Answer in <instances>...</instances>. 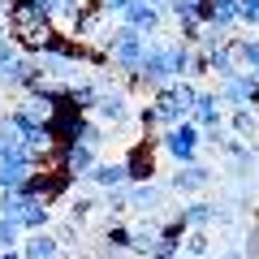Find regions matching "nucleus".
Here are the masks:
<instances>
[{
	"instance_id": "f257e3e1",
	"label": "nucleus",
	"mask_w": 259,
	"mask_h": 259,
	"mask_svg": "<svg viewBox=\"0 0 259 259\" xmlns=\"http://www.w3.org/2000/svg\"><path fill=\"white\" fill-rule=\"evenodd\" d=\"M95 44L108 52V69H112V74H121V78H134L143 52H147V35H143V30H134V26H125V22L108 26Z\"/></svg>"
},
{
	"instance_id": "f03ea898",
	"label": "nucleus",
	"mask_w": 259,
	"mask_h": 259,
	"mask_svg": "<svg viewBox=\"0 0 259 259\" xmlns=\"http://www.w3.org/2000/svg\"><path fill=\"white\" fill-rule=\"evenodd\" d=\"M156 147L164 151L173 164H190V160H199V147H203V130L194 125L190 117L177 121V125H164L156 134Z\"/></svg>"
},
{
	"instance_id": "7ed1b4c3",
	"label": "nucleus",
	"mask_w": 259,
	"mask_h": 259,
	"mask_svg": "<svg viewBox=\"0 0 259 259\" xmlns=\"http://www.w3.org/2000/svg\"><path fill=\"white\" fill-rule=\"evenodd\" d=\"M216 95L225 108H259V78L255 69H238L229 78H216Z\"/></svg>"
},
{
	"instance_id": "20e7f679",
	"label": "nucleus",
	"mask_w": 259,
	"mask_h": 259,
	"mask_svg": "<svg viewBox=\"0 0 259 259\" xmlns=\"http://www.w3.org/2000/svg\"><path fill=\"white\" fill-rule=\"evenodd\" d=\"M212 182H216V168L203 164V160H190V164H177L173 173H168V194L194 199V194H203Z\"/></svg>"
},
{
	"instance_id": "39448f33",
	"label": "nucleus",
	"mask_w": 259,
	"mask_h": 259,
	"mask_svg": "<svg viewBox=\"0 0 259 259\" xmlns=\"http://www.w3.org/2000/svg\"><path fill=\"white\" fill-rule=\"evenodd\" d=\"M95 121H104L108 130H121L134 121V104H130V91L125 87H108V91H100V100H95Z\"/></svg>"
},
{
	"instance_id": "423d86ee",
	"label": "nucleus",
	"mask_w": 259,
	"mask_h": 259,
	"mask_svg": "<svg viewBox=\"0 0 259 259\" xmlns=\"http://www.w3.org/2000/svg\"><path fill=\"white\" fill-rule=\"evenodd\" d=\"M35 78H44V74H39V61L30 52H18V56H9V61L0 65V91L5 95H22Z\"/></svg>"
},
{
	"instance_id": "0eeeda50",
	"label": "nucleus",
	"mask_w": 259,
	"mask_h": 259,
	"mask_svg": "<svg viewBox=\"0 0 259 259\" xmlns=\"http://www.w3.org/2000/svg\"><path fill=\"white\" fill-rule=\"evenodd\" d=\"M186 117H190L199 130L225 125V104H221V95H216V87H199V91H194V100H190V112H186Z\"/></svg>"
},
{
	"instance_id": "6e6552de",
	"label": "nucleus",
	"mask_w": 259,
	"mask_h": 259,
	"mask_svg": "<svg viewBox=\"0 0 259 259\" xmlns=\"http://www.w3.org/2000/svg\"><path fill=\"white\" fill-rule=\"evenodd\" d=\"M18 250H22V259H65V246L56 242L52 229H30V233H22Z\"/></svg>"
},
{
	"instance_id": "1a4fd4ad",
	"label": "nucleus",
	"mask_w": 259,
	"mask_h": 259,
	"mask_svg": "<svg viewBox=\"0 0 259 259\" xmlns=\"http://www.w3.org/2000/svg\"><path fill=\"white\" fill-rule=\"evenodd\" d=\"M125 199L134 212H160L168 203V186H156V182H130L125 186Z\"/></svg>"
},
{
	"instance_id": "9d476101",
	"label": "nucleus",
	"mask_w": 259,
	"mask_h": 259,
	"mask_svg": "<svg viewBox=\"0 0 259 259\" xmlns=\"http://www.w3.org/2000/svg\"><path fill=\"white\" fill-rule=\"evenodd\" d=\"M121 22H125V26H134V30H143V35H156L160 22H164V13H160L151 0H130L125 9H121Z\"/></svg>"
},
{
	"instance_id": "9b49d317",
	"label": "nucleus",
	"mask_w": 259,
	"mask_h": 259,
	"mask_svg": "<svg viewBox=\"0 0 259 259\" xmlns=\"http://www.w3.org/2000/svg\"><path fill=\"white\" fill-rule=\"evenodd\" d=\"M82 182H91L95 190H121V186H130L125 160H95V168L82 177Z\"/></svg>"
},
{
	"instance_id": "f8f14e48",
	"label": "nucleus",
	"mask_w": 259,
	"mask_h": 259,
	"mask_svg": "<svg viewBox=\"0 0 259 259\" xmlns=\"http://www.w3.org/2000/svg\"><path fill=\"white\" fill-rule=\"evenodd\" d=\"M225 130L242 143H255L259 139V112L255 108H225Z\"/></svg>"
},
{
	"instance_id": "ddd939ff",
	"label": "nucleus",
	"mask_w": 259,
	"mask_h": 259,
	"mask_svg": "<svg viewBox=\"0 0 259 259\" xmlns=\"http://www.w3.org/2000/svg\"><path fill=\"white\" fill-rule=\"evenodd\" d=\"M199 22H216L221 30H233L238 26V0H203L199 9H194Z\"/></svg>"
},
{
	"instance_id": "4468645a",
	"label": "nucleus",
	"mask_w": 259,
	"mask_h": 259,
	"mask_svg": "<svg viewBox=\"0 0 259 259\" xmlns=\"http://www.w3.org/2000/svg\"><path fill=\"white\" fill-rule=\"evenodd\" d=\"M177 216H182L186 229H212V225H216V203L194 194V199H186V203H182V212H177Z\"/></svg>"
},
{
	"instance_id": "2eb2a0df",
	"label": "nucleus",
	"mask_w": 259,
	"mask_h": 259,
	"mask_svg": "<svg viewBox=\"0 0 259 259\" xmlns=\"http://www.w3.org/2000/svg\"><path fill=\"white\" fill-rule=\"evenodd\" d=\"M18 221H22V229H52V203L48 199H39V194H30L26 203H22V212H18Z\"/></svg>"
},
{
	"instance_id": "dca6fc26",
	"label": "nucleus",
	"mask_w": 259,
	"mask_h": 259,
	"mask_svg": "<svg viewBox=\"0 0 259 259\" xmlns=\"http://www.w3.org/2000/svg\"><path fill=\"white\" fill-rule=\"evenodd\" d=\"M229 48H233V56H238V69H259V30L229 35Z\"/></svg>"
},
{
	"instance_id": "f3484780",
	"label": "nucleus",
	"mask_w": 259,
	"mask_h": 259,
	"mask_svg": "<svg viewBox=\"0 0 259 259\" xmlns=\"http://www.w3.org/2000/svg\"><path fill=\"white\" fill-rule=\"evenodd\" d=\"M156 233H160V221H143V225H134V229H130V255L147 259L151 250H156Z\"/></svg>"
},
{
	"instance_id": "a211bd4d",
	"label": "nucleus",
	"mask_w": 259,
	"mask_h": 259,
	"mask_svg": "<svg viewBox=\"0 0 259 259\" xmlns=\"http://www.w3.org/2000/svg\"><path fill=\"white\" fill-rule=\"evenodd\" d=\"M203 56H207V74H212V78H229V74H238V56H233L229 44L212 48V52H203Z\"/></svg>"
},
{
	"instance_id": "6ab92c4d",
	"label": "nucleus",
	"mask_w": 259,
	"mask_h": 259,
	"mask_svg": "<svg viewBox=\"0 0 259 259\" xmlns=\"http://www.w3.org/2000/svg\"><path fill=\"white\" fill-rule=\"evenodd\" d=\"M164 52H168V69H173V78H186V74H190V61H194V48H190V44L168 39Z\"/></svg>"
},
{
	"instance_id": "aec40b11",
	"label": "nucleus",
	"mask_w": 259,
	"mask_h": 259,
	"mask_svg": "<svg viewBox=\"0 0 259 259\" xmlns=\"http://www.w3.org/2000/svg\"><path fill=\"white\" fill-rule=\"evenodd\" d=\"M182 255L186 259H212V238H207V229H186Z\"/></svg>"
},
{
	"instance_id": "412c9836",
	"label": "nucleus",
	"mask_w": 259,
	"mask_h": 259,
	"mask_svg": "<svg viewBox=\"0 0 259 259\" xmlns=\"http://www.w3.org/2000/svg\"><path fill=\"white\" fill-rule=\"evenodd\" d=\"M78 143L100 151L104 143H108V125H104V121H95V117H82V125H78Z\"/></svg>"
},
{
	"instance_id": "4be33fe9",
	"label": "nucleus",
	"mask_w": 259,
	"mask_h": 259,
	"mask_svg": "<svg viewBox=\"0 0 259 259\" xmlns=\"http://www.w3.org/2000/svg\"><path fill=\"white\" fill-rule=\"evenodd\" d=\"M229 44V30H221L216 22H203L199 26V39H194V52H212V48Z\"/></svg>"
},
{
	"instance_id": "5701e85b",
	"label": "nucleus",
	"mask_w": 259,
	"mask_h": 259,
	"mask_svg": "<svg viewBox=\"0 0 259 259\" xmlns=\"http://www.w3.org/2000/svg\"><path fill=\"white\" fill-rule=\"evenodd\" d=\"M30 173L26 160H0V190H9V186H22Z\"/></svg>"
},
{
	"instance_id": "b1692460",
	"label": "nucleus",
	"mask_w": 259,
	"mask_h": 259,
	"mask_svg": "<svg viewBox=\"0 0 259 259\" xmlns=\"http://www.w3.org/2000/svg\"><path fill=\"white\" fill-rule=\"evenodd\" d=\"M95 207H100L95 194H69V221H74V225H87Z\"/></svg>"
},
{
	"instance_id": "393cba45",
	"label": "nucleus",
	"mask_w": 259,
	"mask_h": 259,
	"mask_svg": "<svg viewBox=\"0 0 259 259\" xmlns=\"http://www.w3.org/2000/svg\"><path fill=\"white\" fill-rule=\"evenodd\" d=\"M104 250H130V225H121L112 216V225L104 229Z\"/></svg>"
},
{
	"instance_id": "a878e982",
	"label": "nucleus",
	"mask_w": 259,
	"mask_h": 259,
	"mask_svg": "<svg viewBox=\"0 0 259 259\" xmlns=\"http://www.w3.org/2000/svg\"><path fill=\"white\" fill-rule=\"evenodd\" d=\"M173 26H177V39L194 48V39H199V26H203V22L194 18V13H173Z\"/></svg>"
},
{
	"instance_id": "bb28decb",
	"label": "nucleus",
	"mask_w": 259,
	"mask_h": 259,
	"mask_svg": "<svg viewBox=\"0 0 259 259\" xmlns=\"http://www.w3.org/2000/svg\"><path fill=\"white\" fill-rule=\"evenodd\" d=\"M26 199H30V194L22 190V186H9V190H0V216H18Z\"/></svg>"
},
{
	"instance_id": "cd10ccee",
	"label": "nucleus",
	"mask_w": 259,
	"mask_h": 259,
	"mask_svg": "<svg viewBox=\"0 0 259 259\" xmlns=\"http://www.w3.org/2000/svg\"><path fill=\"white\" fill-rule=\"evenodd\" d=\"M22 233H26V229H22V221H18V216H0V250L18 246V242H22Z\"/></svg>"
},
{
	"instance_id": "c85d7f7f",
	"label": "nucleus",
	"mask_w": 259,
	"mask_h": 259,
	"mask_svg": "<svg viewBox=\"0 0 259 259\" xmlns=\"http://www.w3.org/2000/svg\"><path fill=\"white\" fill-rule=\"evenodd\" d=\"M100 207H104V212H112V216H121V212H130V199H125V186H121V190H100Z\"/></svg>"
},
{
	"instance_id": "c756f323",
	"label": "nucleus",
	"mask_w": 259,
	"mask_h": 259,
	"mask_svg": "<svg viewBox=\"0 0 259 259\" xmlns=\"http://www.w3.org/2000/svg\"><path fill=\"white\" fill-rule=\"evenodd\" d=\"M238 26L259 30V0H238Z\"/></svg>"
},
{
	"instance_id": "7c9ffc66",
	"label": "nucleus",
	"mask_w": 259,
	"mask_h": 259,
	"mask_svg": "<svg viewBox=\"0 0 259 259\" xmlns=\"http://www.w3.org/2000/svg\"><path fill=\"white\" fill-rule=\"evenodd\" d=\"M242 250H246V259H259V221L246 225V233H242Z\"/></svg>"
},
{
	"instance_id": "2f4dec72",
	"label": "nucleus",
	"mask_w": 259,
	"mask_h": 259,
	"mask_svg": "<svg viewBox=\"0 0 259 259\" xmlns=\"http://www.w3.org/2000/svg\"><path fill=\"white\" fill-rule=\"evenodd\" d=\"M56 242H61V246H69V242H78V233H82V225H74V221H65V225H56Z\"/></svg>"
},
{
	"instance_id": "473e14b6",
	"label": "nucleus",
	"mask_w": 259,
	"mask_h": 259,
	"mask_svg": "<svg viewBox=\"0 0 259 259\" xmlns=\"http://www.w3.org/2000/svg\"><path fill=\"white\" fill-rule=\"evenodd\" d=\"M9 56H18V44H13V35H9V30H0V65L9 61Z\"/></svg>"
},
{
	"instance_id": "72a5a7b5",
	"label": "nucleus",
	"mask_w": 259,
	"mask_h": 259,
	"mask_svg": "<svg viewBox=\"0 0 259 259\" xmlns=\"http://www.w3.org/2000/svg\"><path fill=\"white\" fill-rule=\"evenodd\" d=\"M95 5H100V9L108 13V18H112V13H117V18H121V9H125L130 0H95Z\"/></svg>"
},
{
	"instance_id": "f704fd0d",
	"label": "nucleus",
	"mask_w": 259,
	"mask_h": 259,
	"mask_svg": "<svg viewBox=\"0 0 259 259\" xmlns=\"http://www.w3.org/2000/svg\"><path fill=\"white\" fill-rule=\"evenodd\" d=\"M212 259H246L242 246H225V250H212Z\"/></svg>"
},
{
	"instance_id": "c9c22d12",
	"label": "nucleus",
	"mask_w": 259,
	"mask_h": 259,
	"mask_svg": "<svg viewBox=\"0 0 259 259\" xmlns=\"http://www.w3.org/2000/svg\"><path fill=\"white\" fill-rule=\"evenodd\" d=\"M199 5H203V0H173V13H194ZM173 13H168V18H173Z\"/></svg>"
},
{
	"instance_id": "e433bc0d",
	"label": "nucleus",
	"mask_w": 259,
	"mask_h": 259,
	"mask_svg": "<svg viewBox=\"0 0 259 259\" xmlns=\"http://www.w3.org/2000/svg\"><path fill=\"white\" fill-rule=\"evenodd\" d=\"M0 259H22V250H18V246H9V250H0Z\"/></svg>"
},
{
	"instance_id": "4c0bfd02",
	"label": "nucleus",
	"mask_w": 259,
	"mask_h": 259,
	"mask_svg": "<svg viewBox=\"0 0 259 259\" xmlns=\"http://www.w3.org/2000/svg\"><path fill=\"white\" fill-rule=\"evenodd\" d=\"M5 112H9V95L0 91V121H5Z\"/></svg>"
},
{
	"instance_id": "58836bf2",
	"label": "nucleus",
	"mask_w": 259,
	"mask_h": 259,
	"mask_svg": "<svg viewBox=\"0 0 259 259\" xmlns=\"http://www.w3.org/2000/svg\"><path fill=\"white\" fill-rule=\"evenodd\" d=\"M147 259H173V255H160V250H151V255Z\"/></svg>"
},
{
	"instance_id": "ea45409f",
	"label": "nucleus",
	"mask_w": 259,
	"mask_h": 259,
	"mask_svg": "<svg viewBox=\"0 0 259 259\" xmlns=\"http://www.w3.org/2000/svg\"><path fill=\"white\" fill-rule=\"evenodd\" d=\"M255 78H259V69H255Z\"/></svg>"
}]
</instances>
